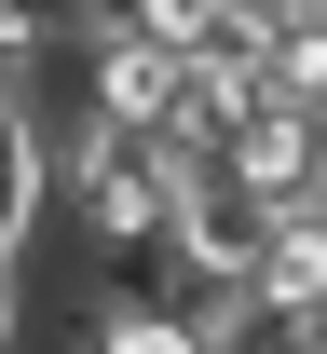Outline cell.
<instances>
[{"instance_id":"obj_1","label":"cell","mask_w":327,"mask_h":354,"mask_svg":"<svg viewBox=\"0 0 327 354\" xmlns=\"http://www.w3.org/2000/svg\"><path fill=\"white\" fill-rule=\"evenodd\" d=\"M164 218H178V259L205 272V286H245L259 232H273V191H245V177L205 150V164H178V205H164Z\"/></svg>"},{"instance_id":"obj_2","label":"cell","mask_w":327,"mask_h":354,"mask_svg":"<svg viewBox=\"0 0 327 354\" xmlns=\"http://www.w3.org/2000/svg\"><path fill=\"white\" fill-rule=\"evenodd\" d=\"M218 164L245 191H314L327 150H314V109H286V95H232V123H218Z\"/></svg>"},{"instance_id":"obj_3","label":"cell","mask_w":327,"mask_h":354,"mask_svg":"<svg viewBox=\"0 0 327 354\" xmlns=\"http://www.w3.org/2000/svg\"><path fill=\"white\" fill-rule=\"evenodd\" d=\"M95 354H205V341H191V313H109Z\"/></svg>"},{"instance_id":"obj_4","label":"cell","mask_w":327,"mask_h":354,"mask_svg":"<svg viewBox=\"0 0 327 354\" xmlns=\"http://www.w3.org/2000/svg\"><path fill=\"white\" fill-rule=\"evenodd\" d=\"M0 354H14V245H0Z\"/></svg>"}]
</instances>
